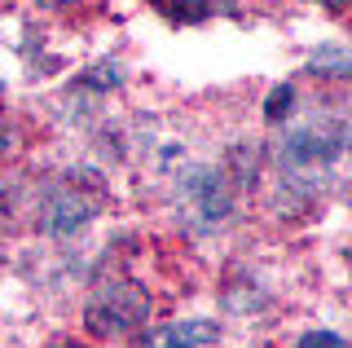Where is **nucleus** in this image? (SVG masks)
<instances>
[{"instance_id":"obj_1","label":"nucleus","mask_w":352,"mask_h":348,"mask_svg":"<svg viewBox=\"0 0 352 348\" xmlns=\"http://www.w3.org/2000/svg\"><path fill=\"white\" fill-rule=\"evenodd\" d=\"M352 146V128L335 115H313L304 124H295L291 133H282L278 141V163H282V177L295 181V186L313 190L322 177L339 168V159L348 155Z\"/></svg>"},{"instance_id":"obj_2","label":"nucleus","mask_w":352,"mask_h":348,"mask_svg":"<svg viewBox=\"0 0 352 348\" xmlns=\"http://www.w3.org/2000/svg\"><path fill=\"white\" fill-rule=\"evenodd\" d=\"M146 318H150V296H146V287L132 282V278L102 282L84 304V326L97 340H124V335L141 331Z\"/></svg>"},{"instance_id":"obj_3","label":"nucleus","mask_w":352,"mask_h":348,"mask_svg":"<svg viewBox=\"0 0 352 348\" xmlns=\"http://www.w3.org/2000/svg\"><path fill=\"white\" fill-rule=\"evenodd\" d=\"M176 212L190 225L194 234L220 230L234 212V186L220 168H207V163H194L176 177Z\"/></svg>"},{"instance_id":"obj_4","label":"nucleus","mask_w":352,"mask_h":348,"mask_svg":"<svg viewBox=\"0 0 352 348\" xmlns=\"http://www.w3.org/2000/svg\"><path fill=\"white\" fill-rule=\"evenodd\" d=\"M97 208H102V186H97V181H84V172H75V177L66 172V181H58V186L44 194L40 225H44V234H53V238H71L93 221Z\"/></svg>"},{"instance_id":"obj_5","label":"nucleus","mask_w":352,"mask_h":348,"mask_svg":"<svg viewBox=\"0 0 352 348\" xmlns=\"http://www.w3.org/2000/svg\"><path fill=\"white\" fill-rule=\"evenodd\" d=\"M220 340V326L212 318H181L168 326H154V331L137 335V348H207Z\"/></svg>"},{"instance_id":"obj_6","label":"nucleus","mask_w":352,"mask_h":348,"mask_svg":"<svg viewBox=\"0 0 352 348\" xmlns=\"http://www.w3.org/2000/svg\"><path fill=\"white\" fill-rule=\"evenodd\" d=\"M308 75L317 80H348L352 75V53L344 45H322L308 53Z\"/></svg>"},{"instance_id":"obj_7","label":"nucleus","mask_w":352,"mask_h":348,"mask_svg":"<svg viewBox=\"0 0 352 348\" xmlns=\"http://www.w3.org/2000/svg\"><path fill=\"white\" fill-rule=\"evenodd\" d=\"M295 348H352V344L344 335H335V331H304Z\"/></svg>"},{"instance_id":"obj_8","label":"nucleus","mask_w":352,"mask_h":348,"mask_svg":"<svg viewBox=\"0 0 352 348\" xmlns=\"http://www.w3.org/2000/svg\"><path fill=\"white\" fill-rule=\"evenodd\" d=\"M291 102H295V89H291V84H282V89L269 93V106H264V115H269V119H282L286 111H291Z\"/></svg>"},{"instance_id":"obj_9","label":"nucleus","mask_w":352,"mask_h":348,"mask_svg":"<svg viewBox=\"0 0 352 348\" xmlns=\"http://www.w3.org/2000/svg\"><path fill=\"white\" fill-rule=\"evenodd\" d=\"M322 5H330V9H348L352 0H322Z\"/></svg>"},{"instance_id":"obj_10","label":"nucleus","mask_w":352,"mask_h":348,"mask_svg":"<svg viewBox=\"0 0 352 348\" xmlns=\"http://www.w3.org/2000/svg\"><path fill=\"white\" fill-rule=\"evenodd\" d=\"M44 5H71V0H44Z\"/></svg>"},{"instance_id":"obj_11","label":"nucleus","mask_w":352,"mask_h":348,"mask_svg":"<svg viewBox=\"0 0 352 348\" xmlns=\"http://www.w3.org/2000/svg\"><path fill=\"white\" fill-rule=\"evenodd\" d=\"M0 150H5V133H0Z\"/></svg>"}]
</instances>
